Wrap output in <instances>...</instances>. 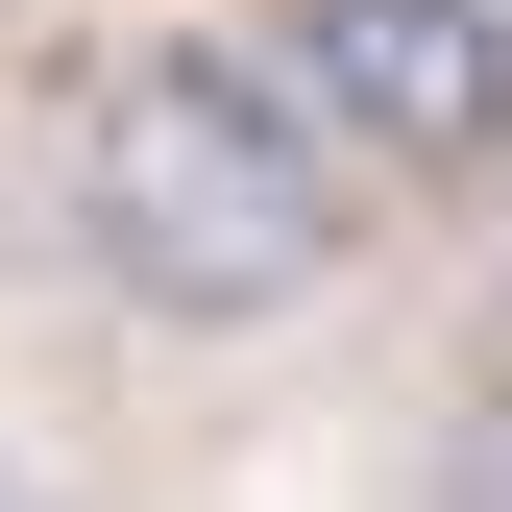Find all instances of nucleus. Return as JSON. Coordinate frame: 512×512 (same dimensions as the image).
Instances as JSON below:
<instances>
[{
	"label": "nucleus",
	"mask_w": 512,
	"mask_h": 512,
	"mask_svg": "<svg viewBox=\"0 0 512 512\" xmlns=\"http://www.w3.org/2000/svg\"><path fill=\"white\" fill-rule=\"evenodd\" d=\"M342 147H317L293 74H244V49H122L98 122H74V269L122 317H171V342H244V317H293L342 269Z\"/></svg>",
	"instance_id": "nucleus-1"
},
{
	"label": "nucleus",
	"mask_w": 512,
	"mask_h": 512,
	"mask_svg": "<svg viewBox=\"0 0 512 512\" xmlns=\"http://www.w3.org/2000/svg\"><path fill=\"white\" fill-rule=\"evenodd\" d=\"M415 512H512V366H464V391H439V439H415Z\"/></svg>",
	"instance_id": "nucleus-3"
},
{
	"label": "nucleus",
	"mask_w": 512,
	"mask_h": 512,
	"mask_svg": "<svg viewBox=\"0 0 512 512\" xmlns=\"http://www.w3.org/2000/svg\"><path fill=\"white\" fill-rule=\"evenodd\" d=\"M0 512H25V464H0Z\"/></svg>",
	"instance_id": "nucleus-4"
},
{
	"label": "nucleus",
	"mask_w": 512,
	"mask_h": 512,
	"mask_svg": "<svg viewBox=\"0 0 512 512\" xmlns=\"http://www.w3.org/2000/svg\"><path fill=\"white\" fill-rule=\"evenodd\" d=\"M293 74L366 147H512V0H293Z\"/></svg>",
	"instance_id": "nucleus-2"
}]
</instances>
